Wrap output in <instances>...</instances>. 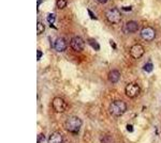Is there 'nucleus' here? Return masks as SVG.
<instances>
[{
  "instance_id": "obj_14",
  "label": "nucleus",
  "mask_w": 161,
  "mask_h": 143,
  "mask_svg": "<svg viewBox=\"0 0 161 143\" xmlns=\"http://www.w3.org/2000/svg\"><path fill=\"white\" fill-rule=\"evenodd\" d=\"M47 20H48V23H50V26L52 28H54V29H56V27L54 26V22L56 20V15L54 14V13H50V14L47 15Z\"/></svg>"
},
{
  "instance_id": "obj_23",
  "label": "nucleus",
  "mask_w": 161,
  "mask_h": 143,
  "mask_svg": "<svg viewBox=\"0 0 161 143\" xmlns=\"http://www.w3.org/2000/svg\"><path fill=\"white\" fill-rule=\"evenodd\" d=\"M123 10L124 11H131L132 7H123Z\"/></svg>"
},
{
  "instance_id": "obj_5",
  "label": "nucleus",
  "mask_w": 161,
  "mask_h": 143,
  "mask_svg": "<svg viewBox=\"0 0 161 143\" xmlns=\"http://www.w3.org/2000/svg\"><path fill=\"white\" fill-rule=\"evenodd\" d=\"M70 46H71V48L75 51H82L83 49H84L85 42L80 36H74V38H71Z\"/></svg>"
},
{
  "instance_id": "obj_13",
  "label": "nucleus",
  "mask_w": 161,
  "mask_h": 143,
  "mask_svg": "<svg viewBox=\"0 0 161 143\" xmlns=\"http://www.w3.org/2000/svg\"><path fill=\"white\" fill-rule=\"evenodd\" d=\"M88 43H89V45L92 46L95 50H99L100 49V44L96 41V38H89V40H88Z\"/></svg>"
},
{
  "instance_id": "obj_3",
  "label": "nucleus",
  "mask_w": 161,
  "mask_h": 143,
  "mask_svg": "<svg viewBox=\"0 0 161 143\" xmlns=\"http://www.w3.org/2000/svg\"><path fill=\"white\" fill-rule=\"evenodd\" d=\"M105 17L111 24H118L121 20V12L117 8H111L105 13Z\"/></svg>"
},
{
  "instance_id": "obj_17",
  "label": "nucleus",
  "mask_w": 161,
  "mask_h": 143,
  "mask_svg": "<svg viewBox=\"0 0 161 143\" xmlns=\"http://www.w3.org/2000/svg\"><path fill=\"white\" fill-rule=\"evenodd\" d=\"M44 30H45V26H44L41 22H38L37 24V34H42L44 32Z\"/></svg>"
},
{
  "instance_id": "obj_18",
  "label": "nucleus",
  "mask_w": 161,
  "mask_h": 143,
  "mask_svg": "<svg viewBox=\"0 0 161 143\" xmlns=\"http://www.w3.org/2000/svg\"><path fill=\"white\" fill-rule=\"evenodd\" d=\"M101 143H113V138H112L110 135H105V136L101 139Z\"/></svg>"
},
{
  "instance_id": "obj_9",
  "label": "nucleus",
  "mask_w": 161,
  "mask_h": 143,
  "mask_svg": "<svg viewBox=\"0 0 161 143\" xmlns=\"http://www.w3.org/2000/svg\"><path fill=\"white\" fill-rule=\"evenodd\" d=\"M67 48V44H66V41H64V38H58L55 40V42H54V49H55L56 51H58V53H62V51H64Z\"/></svg>"
},
{
  "instance_id": "obj_24",
  "label": "nucleus",
  "mask_w": 161,
  "mask_h": 143,
  "mask_svg": "<svg viewBox=\"0 0 161 143\" xmlns=\"http://www.w3.org/2000/svg\"><path fill=\"white\" fill-rule=\"evenodd\" d=\"M127 129H128V131H133V126L131 125H127Z\"/></svg>"
},
{
  "instance_id": "obj_19",
  "label": "nucleus",
  "mask_w": 161,
  "mask_h": 143,
  "mask_svg": "<svg viewBox=\"0 0 161 143\" xmlns=\"http://www.w3.org/2000/svg\"><path fill=\"white\" fill-rule=\"evenodd\" d=\"M87 12H88V15H89V17L92 18V19H93V20H96V19H97V16H96V15L93 14V12L92 11V10H90V9H88V10H87Z\"/></svg>"
},
{
  "instance_id": "obj_4",
  "label": "nucleus",
  "mask_w": 161,
  "mask_h": 143,
  "mask_svg": "<svg viewBox=\"0 0 161 143\" xmlns=\"http://www.w3.org/2000/svg\"><path fill=\"white\" fill-rule=\"evenodd\" d=\"M52 106H53L54 110L56 111V112H64V111L67 110V103L62 100L61 97H55L52 101Z\"/></svg>"
},
{
  "instance_id": "obj_15",
  "label": "nucleus",
  "mask_w": 161,
  "mask_h": 143,
  "mask_svg": "<svg viewBox=\"0 0 161 143\" xmlns=\"http://www.w3.org/2000/svg\"><path fill=\"white\" fill-rule=\"evenodd\" d=\"M67 3H68V0H57L56 4H57V8L58 9H64V8L67 7Z\"/></svg>"
},
{
  "instance_id": "obj_10",
  "label": "nucleus",
  "mask_w": 161,
  "mask_h": 143,
  "mask_svg": "<svg viewBox=\"0 0 161 143\" xmlns=\"http://www.w3.org/2000/svg\"><path fill=\"white\" fill-rule=\"evenodd\" d=\"M137 29H139V25H137L136 22L134 20H130L126 24V26L124 27V32L127 33H134L136 32Z\"/></svg>"
},
{
  "instance_id": "obj_11",
  "label": "nucleus",
  "mask_w": 161,
  "mask_h": 143,
  "mask_svg": "<svg viewBox=\"0 0 161 143\" xmlns=\"http://www.w3.org/2000/svg\"><path fill=\"white\" fill-rule=\"evenodd\" d=\"M48 143H64V138L59 132L54 131L48 137Z\"/></svg>"
},
{
  "instance_id": "obj_8",
  "label": "nucleus",
  "mask_w": 161,
  "mask_h": 143,
  "mask_svg": "<svg viewBox=\"0 0 161 143\" xmlns=\"http://www.w3.org/2000/svg\"><path fill=\"white\" fill-rule=\"evenodd\" d=\"M144 54V48L141 44H136L130 48V56L133 59H140Z\"/></svg>"
},
{
  "instance_id": "obj_21",
  "label": "nucleus",
  "mask_w": 161,
  "mask_h": 143,
  "mask_svg": "<svg viewBox=\"0 0 161 143\" xmlns=\"http://www.w3.org/2000/svg\"><path fill=\"white\" fill-rule=\"evenodd\" d=\"M42 51H41V50H39V49H38V51H37V60H38V61H39V60H40L41 58H42Z\"/></svg>"
},
{
  "instance_id": "obj_16",
  "label": "nucleus",
  "mask_w": 161,
  "mask_h": 143,
  "mask_svg": "<svg viewBox=\"0 0 161 143\" xmlns=\"http://www.w3.org/2000/svg\"><path fill=\"white\" fill-rule=\"evenodd\" d=\"M143 69H144L145 72H147V73L153 72V69H154V65H153L152 61H148V62H147V63L145 64L144 66H143Z\"/></svg>"
},
{
  "instance_id": "obj_2",
  "label": "nucleus",
  "mask_w": 161,
  "mask_h": 143,
  "mask_svg": "<svg viewBox=\"0 0 161 143\" xmlns=\"http://www.w3.org/2000/svg\"><path fill=\"white\" fill-rule=\"evenodd\" d=\"M127 105L123 100H115L110 105V113L113 116H121L126 112Z\"/></svg>"
},
{
  "instance_id": "obj_1",
  "label": "nucleus",
  "mask_w": 161,
  "mask_h": 143,
  "mask_svg": "<svg viewBox=\"0 0 161 143\" xmlns=\"http://www.w3.org/2000/svg\"><path fill=\"white\" fill-rule=\"evenodd\" d=\"M82 120L77 116H71L64 123V127L68 131H70L71 134H79V131L80 130V127H82Z\"/></svg>"
},
{
  "instance_id": "obj_6",
  "label": "nucleus",
  "mask_w": 161,
  "mask_h": 143,
  "mask_svg": "<svg viewBox=\"0 0 161 143\" xmlns=\"http://www.w3.org/2000/svg\"><path fill=\"white\" fill-rule=\"evenodd\" d=\"M140 93V87L137 85L136 82H131L128 84L126 87V95L130 98H134L139 95Z\"/></svg>"
},
{
  "instance_id": "obj_20",
  "label": "nucleus",
  "mask_w": 161,
  "mask_h": 143,
  "mask_svg": "<svg viewBox=\"0 0 161 143\" xmlns=\"http://www.w3.org/2000/svg\"><path fill=\"white\" fill-rule=\"evenodd\" d=\"M44 140H45V137H44V135H43V134H39V135H38V141H37V143L43 142Z\"/></svg>"
},
{
  "instance_id": "obj_12",
  "label": "nucleus",
  "mask_w": 161,
  "mask_h": 143,
  "mask_svg": "<svg viewBox=\"0 0 161 143\" xmlns=\"http://www.w3.org/2000/svg\"><path fill=\"white\" fill-rule=\"evenodd\" d=\"M119 79H120V73H119L118 71L113 69V71L110 72V74H108V80H110L112 84H116V82H118Z\"/></svg>"
},
{
  "instance_id": "obj_7",
  "label": "nucleus",
  "mask_w": 161,
  "mask_h": 143,
  "mask_svg": "<svg viewBox=\"0 0 161 143\" xmlns=\"http://www.w3.org/2000/svg\"><path fill=\"white\" fill-rule=\"evenodd\" d=\"M141 36L145 41H153L156 38V31L152 27H146L141 31Z\"/></svg>"
},
{
  "instance_id": "obj_25",
  "label": "nucleus",
  "mask_w": 161,
  "mask_h": 143,
  "mask_svg": "<svg viewBox=\"0 0 161 143\" xmlns=\"http://www.w3.org/2000/svg\"><path fill=\"white\" fill-rule=\"evenodd\" d=\"M97 1L99 2V3H102L103 4V3H105V2L108 1V0H97Z\"/></svg>"
},
{
  "instance_id": "obj_22",
  "label": "nucleus",
  "mask_w": 161,
  "mask_h": 143,
  "mask_svg": "<svg viewBox=\"0 0 161 143\" xmlns=\"http://www.w3.org/2000/svg\"><path fill=\"white\" fill-rule=\"evenodd\" d=\"M110 44L112 45V48H113V49H116V48H117V45H116V44L114 43V41H113V40H110Z\"/></svg>"
}]
</instances>
